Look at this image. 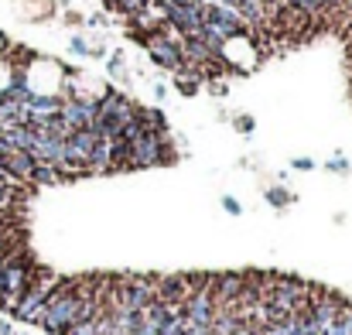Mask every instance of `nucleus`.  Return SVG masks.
<instances>
[{"label": "nucleus", "mask_w": 352, "mask_h": 335, "mask_svg": "<svg viewBox=\"0 0 352 335\" xmlns=\"http://www.w3.org/2000/svg\"><path fill=\"white\" fill-rule=\"evenodd\" d=\"M62 277L58 274H52V270H41L38 267V274H34V281L24 288V294H21V301H17V308L10 312L14 318H21V322H34L38 325V315H41V308H45V301H48V294L55 291V284H58Z\"/></svg>", "instance_id": "1"}, {"label": "nucleus", "mask_w": 352, "mask_h": 335, "mask_svg": "<svg viewBox=\"0 0 352 335\" xmlns=\"http://www.w3.org/2000/svg\"><path fill=\"white\" fill-rule=\"evenodd\" d=\"M164 161H175L168 147V133H140L130 144V168H154Z\"/></svg>", "instance_id": "2"}, {"label": "nucleus", "mask_w": 352, "mask_h": 335, "mask_svg": "<svg viewBox=\"0 0 352 335\" xmlns=\"http://www.w3.org/2000/svg\"><path fill=\"white\" fill-rule=\"evenodd\" d=\"M185 322L188 325H212L216 322V294H212V274L188 294L185 301Z\"/></svg>", "instance_id": "3"}, {"label": "nucleus", "mask_w": 352, "mask_h": 335, "mask_svg": "<svg viewBox=\"0 0 352 335\" xmlns=\"http://www.w3.org/2000/svg\"><path fill=\"white\" fill-rule=\"evenodd\" d=\"M144 45H147V55H151L154 65H161V69H168V72H182V69H185V58H182V45H178V38L154 31Z\"/></svg>", "instance_id": "4"}, {"label": "nucleus", "mask_w": 352, "mask_h": 335, "mask_svg": "<svg viewBox=\"0 0 352 335\" xmlns=\"http://www.w3.org/2000/svg\"><path fill=\"white\" fill-rule=\"evenodd\" d=\"M93 116H96V100H62L58 120L69 127V133L72 130H89Z\"/></svg>", "instance_id": "5"}, {"label": "nucleus", "mask_w": 352, "mask_h": 335, "mask_svg": "<svg viewBox=\"0 0 352 335\" xmlns=\"http://www.w3.org/2000/svg\"><path fill=\"white\" fill-rule=\"evenodd\" d=\"M34 158H31V151H3V158H0V171H7L14 182H31V175H34Z\"/></svg>", "instance_id": "6"}, {"label": "nucleus", "mask_w": 352, "mask_h": 335, "mask_svg": "<svg viewBox=\"0 0 352 335\" xmlns=\"http://www.w3.org/2000/svg\"><path fill=\"white\" fill-rule=\"evenodd\" d=\"M62 335H110V312H100L93 318H82V322L69 325Z\"/></svg>", "instance_id": "7"}, {"label": "nucleus", "mask_w": 352, "mask_h": 335, "mask_svg": "<svg viewBox=\"0 0 352 335\" xmlns=\"http://www.w3.org/2000/svg\"><path fill=\"white\" fill-rule=\"evenodd\" d=\"M322 335H352V305L349 301L339 308V315L329 322V329H325Z\"/></svg>", "instance_id": "8"}, {"label": "nucleus", "mask_w": 352, "mask_h": 335, "mask_svg": "<svg viewBox=\"0 0 352 335\" xmlns=\"http://www.w3.org/2000/svg\"><path fill=\"white\" fill-rule=\"evenodd\" d=\"M58 178H62V175H58L55 164H34V175H31L34 185H55Z\"/></svg>", "instance_id": "9"}, {"label": "nucleus", "mask_w": 352, "mask_h": 335, "mask_svg": "<svg viewBox=\"0 0 352 335\" xmlns=\"http://www.w3.org/2000/svg\"><path fill=\"white\" fill-rule=\"evenodd\" d=\"M267 202H270L274 209H287V206L294 202V195H291L287 188H280V185H274V188H267Z\"/></svg>", "instance_id": "10"}, {"label": "nucleus", "mask_w": 352, "mask_h": 335, "mask_svg": "<svg viewBox=\"0 0 352 335\" xmlns=\"http://www.w3.org/2000/svg\"><path fill=\"white\" fill-rule=\"evenodd\" d=\"M291 3H298V7H301V10H308L311 17H315V14H322V10L329 7V0H291Z\"/></svg>", "instance_id": "11"}, {"label": "nucleus", "mask_w": 352, "mask_h": 335, "mask_svg": "<svg viewBox=\"0 0 352 335\" xmlns=\"http://www.w3.org/2000/svg\"><path fill=\"white\" fill-rule=\"evenodd\" d=\"M253 127H256V123H253V116H250V113L236 116V130H243V133H253Z\"/></svg>", "instance_id": "12"}, {"label": "nucleus", "mask_w": 352, "mask_h": 335, "mask_svg": "<svg viewBox=\"0 0 352 335\" xmlns=\"http://www.w3.org/2000/svg\"><path fill=\"white\" fill-rule=\"evenodd\" d=\"M89 48H93V45H89L86 38H79V34L72 38V52H76V55H89Z\"/></svg>", "instance_id": "13"}, {"label": "nucleus", "mask_w": 352, "mask_h": 335, "mask_svg": "<svg viewBox=\"0 0 352 335\" xmlns=\"http://www.w3.org/2000/svg\"><path fill=\"white\" fill-rule=\"evenodd\" d=\"M223 209H226V213H230V216H239V213H243V206H239V202H236L233 195H223Z\"/></svg>", "instance_id": "14"}, {"label": "nucleus", "mask_w": 352, "mask_h": 335, "mask_svg": "<svg viewBox=\"0 0 352 335\" xmlns=\"http://www.w3.org/2000/svg\"><path fill=\"white\" fill-rule=\"evenodd\" d=\"M107 72H110V76H123V55H113V58H110V65H107Z\"/></svg>", "instance_id": "15"}, {"label": "nucleus", "mask_w": 352, "mask_h": 335, "mask_svg": "<svg viewBox=\"0 0 352 335\" xmlns=\"http://www.w3.org/2000/svg\"><path fill=\"white\" fill-rule=\"evenodd\" d=\"M329 171H339V175H346V171H349V161H346V158H332V161H329Z\"/></svg>", "instance_id": "16"}, {"label": "nucleus", "mask_w": 352, "mask_h": 335, "mask_svg": "<svg viewBox=\"0 0 352 335\" xmlns=\"http://www.w3.org/2000/svg\"><path fill=\"white\" fill-rule=\"evenodd\" d=\"M236 335H263V329H260V325H250V322H243V325L236 329Z\"/></svg>", "instance_id": "17"}, {"label": "nucleus", "mask_w": 352, "mask_h": 335, "mask_svg": "<svg viewBox=\"0 0 352 335\" xmlns=\"http://www.w3.org/2000/svg\"><path fill=\"white\" fill-rule=\"evenodd\" d=\"M294 168H298V171H311L315 161H311V158H294Z\"/></svg>", "instance_id": "18"}, {"label": "nucleus", "mask_w": 352, "mask_h": 335, "mask_svg": "<svg viewBox=\"0 0 352 335\" xmlns=\"http://www.w3.org/2000/svg\"><path fill=\"white\" fill-rule=\"evenodd\" d=\"M164 96H168V89L161 83H154V100H164Z\"/></svg>", "instance_id": "19"}, {"label": "nucleus", "mask_w": 352, "mask_h": 335, "mask_svg": "<svg viewBox=\"0 0 352 335\" xmlns=\"http://www.w3.org/2000/svg\"><path fill=\"white\" fill-rule=\"evenodd\" d=\"M0 335H17V332H14V325H10V322H3V318H0Z\"/></svg>", "instance_id": "20"}, {"label": "nucleus", "mask_w": 352, "mask_h": 335, "mask_svg": "<svg viewBox=\"0 0 352 335\" xmlns=\"http://www.w3.org/2000/svg\"><path fill=\"white\" fill-rule=\"evenodd\" d=\"M336 3H342V0H329V7H336Z\"/></svg>", "instance_id": "21"}, {"label": "nucleus", "mask_w": 352, "mask_h": 335, "mask_svg": "<svg viewBox=\"0 0 352 335\" xmlns=\"http://www.w3.org/2000/svg\"><path fill=\"white\" fill-rule=\"evenodd\" d=\"M342 3H346V7H349V10H352V0H342Z\"/></svg>", "instance_id": "22"}]
</instances>
